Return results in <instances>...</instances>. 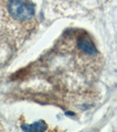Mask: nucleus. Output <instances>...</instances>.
<instances>
[{
  "instance_id": "obj_1",
  "label": "nucleus",
  "mask_w": 117,
  "mask_h": 132,
  "mask_svg": "<svg viewBox=\"0 0 117 132\" xmlns=\"http://www.w3.org/2000/svg\"><path fill=\"white\" fill-rule=\"evenodd\" d=\"M8 10L12 18L19 21H26L35 15V7L26 0H11Z\"/></svg>"
},
{
  "instance_id": "obj_2",
  "label": "nucleus",
  "mask_w": 117,
  "mask_h": 132,
  "mask_svg": "<svg viewBox=\"0 0 117 132\" xmlns=\"http://www.w3.org/2000/svg\"><path fill=\"white\" fill-rule=\"evenodd\" d=\"M78 47L82 52L86 53V55H89V56H93V55L98 54V50L95 48L94 44L87 35H82L81 36H79L78 40Z\"/></svg>"
},
{
  "instance_id": "obj_3",
  "label": "nucleus",
  "mask_w": 117,
  "mask_h": 132,
  "mask_svg": "<svg viewBox=\"0 0 117 132\" xmlns=\"http://www.w3.org/2000/svg\"><path fill=\"white\" fill-rule=\"evenodd\" d=\"M22 129L25 131H44L47 129V124L43 121L40 120L32 124L22 125Z\"/></svg>"
}]
</instances>
